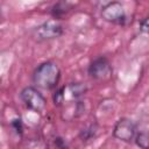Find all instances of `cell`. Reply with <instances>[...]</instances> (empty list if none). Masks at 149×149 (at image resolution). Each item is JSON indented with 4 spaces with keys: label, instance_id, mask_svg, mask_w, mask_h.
<instances>
[{
    "label": "cell",
    "instance_id": "cell-4",
    "mask_svg": "<svg viewBox=\"0 0 149 149\" xmlns=\"http://www.w3.org/2000/svg\"><path fill=\"white\" fill-rule=\"evenodd\" d=\"M21 98L26 106L34 112H42L45 108V99L34 87H26L21 92Z\"/></svg>",
    "mask_w": 149,
    "mask_h": 149
},
{
    "label": "cell",
    "instance_id": "cell-6",
    "mask_svg": "<svg viewBox=\"0 0 149 149\" xmlns=\"http://www.w3.org/2000/svg\"><path fill=\"white\" fill-rule=\"evenodd\" d=\"M101 16L105 21L116 23V24H123L126 21V13L123 9V6L120 2H109L101 9Z\"/></svg>",
    "mask_w": 149,
    "mask_h": 149
},
{
    "label": "cell",
    "instance_id": "cell-5",
    "mask_svg": "<svg viewBox=\"0 0 149 149\" xmlns=\"http://www.w3.org/2000/svg\"><path fill=\"white\" fill-rule=\"evenodd\" d=\"M88 74L97 80H107L112 77V66L105 57H98L90 64Z\"/></svg>",
    "mask_w": 149,
    "mask_h": 149
},
{
    "label": "cell",
    "instance_id": "cell-7",
    "mask_svg": "<svg viewBox=\"0 0 149 149\" xmlns=\"http://www.w3.org/2000/svg\"><path fill=\"white\" fill-rule=\"evenodd\" d=\"M113 135L118 140H121L123 142H130L136 136V125L129 119H120L114 127Z\"/></svg>",
    "mask_w": 149,
    "mask_h": 149
},
{
    "label": "cell",
    "instance_id": "cell-10",
    "mask_svg": "<svg viewBox=\"0 0 149 149\" xmlns=\"http://www.w3.org/2000/svg\"><path fill=\"white\" fill-rule=\"evenodd\" d=\"M26 149H48V146L41 139H33L27 141Z\"/></svg>",
    "mask_w": 149,
    "mask_h": 149
},
{
    "label": "cell",
    "instance_id": "cell-3",
    "mask_svg": "<svg viewBox=\"0 0 149 149\" xmlns=\"http://www.w3.org/2000/svg\"><path fill=\"white\" fill-rule=\"evenodd\" d=\"M86 91L85 85L83 84H70L62 88H59L54 94V102L57 106H61L66 100H73L80 97Z\"/></svg>",
    "mask_w": 149,
    "mask_h": 149
},
{
    "label": "cell",
    "instance_id": "cell-13",
    "mask_svg": "<svg viewBox=\"0 0 149 149\" xmlns=\"http://www.w3.org/2000/svg\"><path fill=\"white\" fill-rule=\"evenodd\" d=\"M142 30H144V31H148V33H149V17L142 22Z\"/></svg>",
    "mask_w": 149,
    "mask_h": 149
},
{
    "label": "cell",
    "instance_id": "cell-12",
    "mask_svg": "<svg viewBox=\"0 0 149 149\" xmlns=\"http://www.w3.org/2000/svg\"><path fill=\"white\" fill-rule=\"evenodd\" d=\"M12 126L14 127V129H15V132H16L17 134H21V133H22V123H21V120H20V119L13 120V121H12Z\"/></svg>",
    "mask_w": 149,
    "mask_h": 149
},
{
    "label": "cell",
    "instance_id": "cell-8",
    "mask_svg": "<svg viewBox=\"0 0 149 149\" xmlns=\"http://www.w3.org/2000/svg\"><path fill=\"white\" fill-rule=\"evenodd\" d=\"M135 142L141 149H149V120L141 122L139 128L136 127Z\"/></svg>",
    "mask_w": 149,
    "mask_h": 149
},
{
    "label": "cell",
    "instance_id": "cell-2",
    "mask_svg": "<svg viewBox=\"0 0 149 149\" xmlns=\"http://www.w3.org/2000/svg\"><path fill=\"white\" fill-rule=\"evenodd\" d=\"M63 33L62 24L55 19V20H49L37 28L34 29V37L38 41H44V40H51L59 37Z\"/></svg>",
    "mask_w": 149,
    "mask_h": 149
},
{
    "label": "cell",
    "instance_id": "cell-9",
    "mask_svg": "<svg viewBox=\"0 0 149 149\" xmlns=\"http://www.w3.org/2000/svg\"><path fill=\"white\" fill-rule=\"evenodd\" d=\"M72 8V3H70V2H58V3H56L54 7H52V10H51V13H52V15L55 16V17H61L62 15H64L65 13H68L70 9Z\"/></svg>",
    "mask_w": 149,
    "mask_h": 149
},
{
    "label": "cell",
    "instance_id": "cell-1",
    "mask_svg": "<svg viewBox=\"0 0 149 149\" xmlns=\"http://www.w3.org/2000/svg\"><path fill=\"white\" fill-rule=\"evenodd\" d=\"M59 77H61L59 68L52 62H45L35 70L33 80L38 87L50 90L57 85Z\"/></svg>",
    "mask_w": 149,
    "mask_h": 149
},
{
    "label": "cell",
    "instance_id": "cell-11",
    "mask_svg": "<svg viewBox=\"0 0 149 149\" xmlns=\"http://www.w3.org/2000/svg\"><path fill=\"white\" fill-rule=\"evenodd\" d=\"M95 133H97V128L95 126H90L87 128H84L81 129L80 132V137L83 141H87V140H91L92 137L95 136Z\"/></svg>",
    "mask_w": 149,
    "mask_h": 149
}]
</instances>
